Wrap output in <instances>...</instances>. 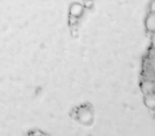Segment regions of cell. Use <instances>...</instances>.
Returning a JSON list of instances; mask_svg holds the SVG:
<instances>
[{"mask_svg": "<svg viewBox=\"0 0 155 136\" xmlns=\"http://www.w3.org/2000/svg\"><path fill=\"white\" fill-rule=\"evenodd\" d=\"M144 26L146 30L152 34L155 33V13L149 12L144 20Z\"/></svg>", "mask_w": 155, "mask_h": 136, "instance_id": "1", "label": "cell"}, {"mask_svg": "<svg viewBox=\"0 0 155 136\" xmlns=\"http://www.w3.org/2000/svg\"><path fill=\"white\" fill-rule=\"evenodd\" d=\"M140 89H141V91H142L143 95L154 93V91H155V83L153 81H144L140 84Z\"/></svg>", "mask_w": 155, "mask_h": 136, "instance_id": "2", "label": "cell"}, {"mask_svg": "<svg viewBox=\"0 0 155 136\" xmlns=\"http://www.w3.org/2000/svg\"><path fill=\"white\" fill-rule=\"evenodd\" d=\"M143 103L148 109L155 111V94H145L143 97Z\"/></svg>", "mask_w": 155, "mask_h": 136, "instance_id": "3", "label": "cell"}, {"mask_svg": "<svg viewBox=\"0 0 155 136\" xmlns=\"http://www.w3.org/2000/svg\"><path fill=\"white\" fill-rule=\"evenodd\" d=\"M149 12L155 13V0H151L149 4Z\"/></svg>", "mask_w": 155, "mask_h": 136, "instance_id": "4", "label": "cell"}, {"mask_svg": "<svg viewBox=\"0 0 155 136\" xmlns=\"http://www.w3.org/2000/svg\"><path fill=\"white\" fill-rule=\"evenodd\" d=\"M150 69H151L152 73H153L154 76H155V57L150 60Z\"/></svg>", "mask_w": 155, "mask_h": 136, "instance_id": "5", "label": "cell"}, {"mask_svg": "<svg viewBox=\"0 0 155 136\" xmlns=\"http://www.w3.org/2000/svg\"><path fill=\"white\" fill-rule=\"evenodd\" d=\"M150 42H151V48H152V49H153L154 52H155V33H152V34H151Z\"/></svg>", "mask_w": 155, "mask_h": 136, "instance_id": "6", "label": "cell"}]
</instances>
